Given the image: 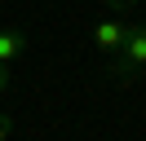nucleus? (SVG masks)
I'll list each match as a JSON object with an SVG mask.
<instances>
[{
    "instance_id": "5",
    "label": "nucleus",
    "mask_w": 146,
    "mask_h": 141,
    "mask_svg": "<svg viewBox=\"0 0 146 141\" xmlns=\"http://www.w3.org/2000/svg\"><path fill=\"white\" fill-rule=\"evenodd\" d=\"M0 141H9V119L0 115Z\"/></svg>"
},
{
    "instance_id": "4",
    "label": "nucleus",
    "mask_w": 146,
    "mask_h": 141,
    "mask_svg": "<svg viewBox=\"0 0 146 141\" xmlns=\"http://www.w3.org/2000/svg\"><path fill=\"white\" fill-rule=\"evenodd\" d=\"M9 88V70H5V62H0V93Z\"/></svg>"
},
{
    "instance_id": "2",
    "label": "nucleus",
    "mask_w": 146,
    "mask_h": 141,
    "mask_svg": "<svg viewBox=\"0 0 146 141\" xmlns=\"http://www.w3.org/2000/svg\"><path fill=\"white\" fill-rule=\"evenodd\" d=\"M124 40H128V22H119V18H102V22L93 26V44H98L102 53H119Z\"/></svg>"
},
{
    "instance_id": "3",
    "label": "nucleus",
    "mask_w": 146,
    "mask_h": 141,
    "mask_svg": "<svg viewBox=\"0 0 146 141\" xmlns=\"http://www.w3.org/2000/svg\"><path fill=\"white\" fill-rule=\"evenodd\" d=\"M22 49H27V35H22V31H0V62H5V66L18 62Z\"/></svg>"
},
{
    "instance_id": "6",
    "label": "nucleus",
    "mask_w": 146,
    "mask_h": 141,
    "mask_svg": "<svg viewBox=\"0 0 146 141\" xmlns=\"http://www.w3.org/2000/svg\"><path fill=\"white\" fill-rule=\"evenodd\" d=\"M111 5H115V9H124V5H133V0H111Z\"/></svg>"
},
{
    "instance_id": "1",
    "label": "nucleus",
    "mask_w": 146,
    "mask_h": 141,
    "mask_svg": "<svg viewBox=\"0 0 146 141\" xmlns=\"http://www.w3.org/2000/svg\"><path fill=\"white\" fill-rule=\"evenodd\" d=\"M146 70V22L142 26H128V40L119 44V62H115V75L119 79H133Z\"/></svg>"
}]
</instances>
